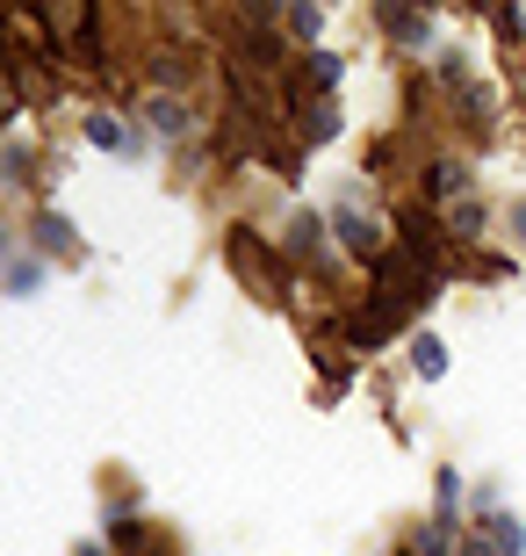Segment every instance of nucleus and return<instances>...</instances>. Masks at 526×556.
I'll use <instances>...</instances> for the list:
<instances>
[{"mask_svg": "<svg viewBox=\"0 0 526 556\" xmlns=\"http://www.w3.org/2000/svg\"><path fill=\"white\" fill-rule=\"evenodd\" d=\"M37 247L65 253V261H80V239H73V225H65V217H43V225H37Z\"/></svg>", "mask_w": 526, "mask_h": 556, "instance_id": "nucleus-1", "label": "nucleus"}, {"mask_svg": "<svg viewBox=\"0 0 526 556\" xmlns=\"http://www.w3.org/2000/svg\"><path fill=\"white\" fill-rule=\"evenodd\" d=\"M144 116H152L166 138H181V130H188V109H181V102H144Z\"/></svg>", "mask_w": 526, "mask_h": 556, "instance_id": "nucleus-2", "label": "nucleus"}, {"mask_svg": "<svg viewBox=\"0 0 526 556\" xmlns=\"http://www.w3.org/2000/svg\"><path fill=\"white\" fill-rule=\"evenodd\" d=\"M339 231H346V247H354V253H375V225H368V217L339 210Z\"/></svg>", "mask_w": 526, "mask_h": 556, "instance_id": "nucleus-3", "label": "nucleus"}, {"mask_svg": "<svg viewBox=\"0 0 526 556\" xmlns=\"http://www.w3.org/2000/svg\"><path fill=\"white\" fill-rule=\"evenodd\" d=\"M87 138L102 144V152H116V144H123V124H116V116H87Z\"/></svg>", "mask_w": 526, "mask_h": 556, "instance_id": "nucleus-4", "label": "nucleus"}, {"mask_svg": "<svg viewBox=\"0 0 526 556\" xmlns=\"http://www.w3.org/2000/svg\"><path fill=\"white\" fill-rule=\"evenodd\" d=\"M383 22H389V37H405V43L425 37V15H383Z\"/></svg>", "mask_w": 526, "mask_h": 556, "instance_id": "nucleus-5", "label": "nucleus"}, {"mask_svg": "<svg viewBox=\"0 0 526 556\" xmlns=\"http://www.w3.org/2000/svg\"><path fill=\"white\" fill-rule=\"evenodd\" d=\"M490 542H498V549H505V556H519V520H498V528H490Z\"/></svg>", "mask_w": 526, "mask_h": 556, "instance_id": "nucleus-6", "label": "nucleus"}, {"mask_svg": "<svg viewBox=\"0 0 526 556\" xmlns=\"http://www.w3.org/2000/svg\"><path fill=\"white\" fill-rule=\"evenodd\" d=\"M447 369V354H440V340H419V376H440Z\"/></svg>", "mask_w": 526, "mask_h": 556, "instance_id": "nucleus-7", "label": "nucleus"}]
</instances>
